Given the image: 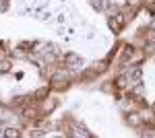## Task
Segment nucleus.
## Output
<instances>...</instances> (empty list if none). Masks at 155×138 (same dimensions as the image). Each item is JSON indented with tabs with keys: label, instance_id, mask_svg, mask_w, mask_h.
Here are the masks:
<instances>
[{
	"label": "nucleus",
	"instance_id": "obj_1",
	"mask_svg": "<svg viewBox=\"0 0 155 138\" xmlns=\"http://www.w3.org/2000/svg\"><path fill=\"white\" fill-rule=\"evenodd\" d=\"M122 25H124V21H122V17H118V19H110V27L118 33L120 29H122Z\"/></svg>",
	"mask_w": 155,
	"mask_h": 138
},
{
	"label": "nucleus",
	"instance_id": "obj_2",
	"mask_svg": "<svg viewBox=\"0 0 155 138\" xmlns=\"http://www.w3.org/2000/svg\"><path fill=\"white\" fill-rule=\"evenodd\" d=\"M126 85H128V79L122 74V76H118V81H116V87L118 89H126Z\"/></svg>",
	"mask_w": 155,
	"mask_h": 138
},
{
	"label": "nucleus",
	"instance_id": "obj_3",
	"mask_svg": "<svg viewBox=\"0 0 155 138\" xmlns=\"http://www.w3.org/2000/svg\"><path fill=\"white\" fill-rule=\"evenodd\" d=\"M50 93V87H41V89H37V93H35V99H44L46 95Z\"/></svg>",
	"mask_w": 155,
	"mask_h": 138
},
{
	"label": "nucleus",
	"instance_id": "obj_4",
	"mask_svg": "<svg viewBox=\"0 0 155 138\" xmlns=\"http://www.w3.org/2000/svg\"><path fill=\"white\" fill-rule=\"evenodd\" d=\"M6 136H19V130H15V128H8V130H6Z\"/></svg>",
	"mask_w": 155,
	"mask_h": 138
},
{
	"label": "nucleus",
	"instance_id": "obj_5",
	"mask_svg": "<svg viewBox=\"0 0 155 138\" xmlns=\"http://www.w3.org/2000/svg\"><path fill=\"white\" fill-rule=\"evenodd\" d=\"M128 122H130V124H139V122H141V120H139V117H137V115H130V117H128Z\"/></svg>",
	"mask_w": 155,
	"mask_h": 138
},
{
	"label": "nucleus",
	"instance_id": "obj_6",
	"mask_svg": "<svg viewBox=\"0 0 155 138\" xmlns=\"http://www.w3.org/2000/svg\"><path fill=\"white\" fill-rule=\"evenodd\" d=\"M25 117H35V111H33V109H27V111H25Z\"/></svg>",
	"mask_w": 155,
	"mask_h": 138
},
{
	"label": "nucleus",
	"instance_id": "obj_7",
	"mask_svg": "<svg viewBox=\"0 0 155 138\" xmlns=\"http://www.w3.org/2000/svg\"><path fill=\"white\" fill-rule=\"evenodd\" d=\"M6 6V0H0V8H4Z\"/></svg>",
	"mask_w": 155,
	"mask_h": 138
}]
</instances>
